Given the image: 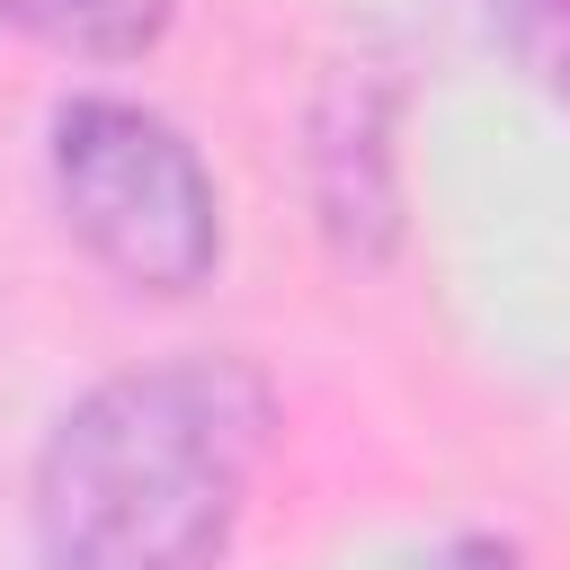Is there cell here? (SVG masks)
Segmentation results:
<instances>
[{"label":"cell","mask_w":570,"mask_h":570,"mask_svg":"<svg viewBox=\"0 0 570 570\" xmlns=\"http://www.w3.org/2000/svg\"><path fill=\"white\" fill-rule=\"evenodd\" d=\"M45 169L71 240L134 294H196L223 267V187L205 151L142 98H62Z\"/></svg>","instance_id":"cell-2"},{"label":"cell","mask_w":570,"mask_h":570,"mask_svg":"<svg viewBox=\"0 0 570 570\" xmlns=\"http://www.w3.org/2000/svg\"><path fill=\"white\" fill-rule=\"evenodd\" d=\"M303 178H312V214L330 232L338 258L383 267L401 249V142H392V71L383 62H347L321 80L312 125H303Z\"/></svg>","instance_id":"cell-3"},{"label":"cell","mask_w":570,"mask_h":570,"mask_svg":"<svg viewBox=\"0 0 570 570\" xmlns=\"http://www.w3.org/2000/svg\"><path fill=\"white\" fill-rule=\"evenodd\" d=\"M178 0H0V27L71 53V62H142L169 36Z\"/></svg>","instance_id":"cell-4"},{"label":"cell","mask_w":570,"mask_h":570,"mask_svg":"<svg viewBox=\"0 0 570 570\" xmlns=\"http://www.w3.org/2000/svg\"><path fill=\"white\" fill-rule=\"evenodd\" d=\"M445 570H534V561H525V552H517L508 534H463Z\"/></svg>","instance_id":"cell-6"},{"label":"cell","mask_w":570,"mask_h":570,"mask_svg":"<svg viewBox=\"0 0 570 570\" xmlns=\"http://www.w3.org/2000/svg\"><path fill=\"white\" fill-rule=\"evenodd\" d=\"M481 18L508 45V62L570 107V0H481Z\"/></svg>","instance_id":"cell-5"},{"label":"cell","mask_w":570,"mask_h":570,"mask_svg":"<svg viewBox=\"0 0 570 570\" xmlns=\"http://www.w3.org/2000/svg\"><path fill=\"white\" fill-rule=\"evenodd\" d=\"M276 445V383L232 347L98 374L36 445L45 570H223Z\"/></svg>","instance_id":"cell-1"}]
</instances>
